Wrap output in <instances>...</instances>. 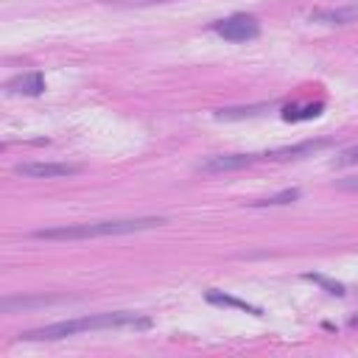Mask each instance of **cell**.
I'll return each mask as SVG.
<instances>
[{
    "mask_svg": "<svg viewBox=\"0 0 358 358\" xmlns=\"http://www.w3.org/2000/svg\"><path fill=\"white\" fill-rule=\"evenodd\" d=\"M338 190H347V193H358V176H347V179H338L336 182Z\"/></svg>",
    "mask_w": 358,
    "mask_h": 358,
    "instance_id": "cell-15",
    "label": "cell"
},
{
    "mask_svg": "<svg viewBox=\"0 0 358 358\" xmlns=\"http://www.w3.org/2000/svg\"><path fill=\"white\" fill-rule=\"evenodd\" d=\"M6 90H8L11 95H39V92L45 90V76H42L39 70L14 76V78L6 84Z\"/></svg>",
    "mask_w": 358,
    "mask_h": 358,
    "instance_id": "cell-8",
    "label": "cell"
},
{
    "mask_svg": "<svg viewBox=\"0 0 358 358\" xmlns=\"http://www.w3.org/2000/svg\"><path fill=\"white\" fill-rule=\"evenodd\" d=\"M148 330L151 319L140 316V313H129V310H115V313H92V316H78V319H67V322H53L28 333H20V338L25 341H56V338H67V336H78L87 330Z\"/></svg>",
    "mask_w": 358,
    "mask_h": 358,
    "instance_id": "cell-1",
    "label": "cell"
},
{
    "mask_svg": "<svg viewBox=\"0 0 358 358\" xmlns=\"http://www.w3.org/2000/svg\"><path fill=\"white\" fill-rule=\"evenodd\" d=\"M305 277H308V280H313V282H319L322 288H327V291H330V294H336V296H341V294H344V285L330 282V280H324L322 274H305Z\"/></svg>",
    "mask_w": 358,
    "mask_h": 358,
    "instance_id": "cell-14",
    "label": "cell"
},
{
    "mask_svg": "<svg viewBox=\"0 0 358 358\" xmlns=\"http://www.w3.org/2000/svg\"><path fill=\"white\" fill-rule=\"evenodd\" d=\"M268 103H255V106H232V109H218L215 117L218 120H238V117H252V115H260L266 112Z\"/></svg>",
    "mask_w": 358,
    "mask_h": 358,
    "instance_id": "cell-12",
    "label": "cell"
},
{
    "mask_svg": "<svg viewBox=\"0 0 358 358\" xmlns=\"http://www.w3.org/2000/svg\"><path fill=\"white\" fill-rule=\"evenodd\" d=\"M322 109H324V103H294V106H285L282 112H280V117L285 120V123H299V120H313V117H319L322 115Z\"/></svg>",
    "mask_w": 358,
    "mask_h": 358,
    "instance_id": "cell-9",
    "label": "cell"
},
{
    "mask_svg": "<svg viewBox=\"0 0 358 358\" xmlns=\"http://www.w3.org/2000/svg\"><path fill=\"white\" fill-rule=\"evenodd\" d=\"M310 22H324V25H347L358 22V6H341V8H316L308 14Z\"/></svg>",
    "mask_w": 358,
    "mask_h": 358,
    "instance_id": "cell-7",
    "label": "cell"
},
{
    "mask_svg": "<svg viewBox=\"0 0 358 358\" xmlns=\"http://www.w3.org/2000/svg\"><path fill=\"white\" fill-rule=\"evenodd\" d=\"M327 145H330V140H305V143H296V145L274 148V151H268L263 157H268V159H299V157H310V154H316V151H322Z\"/></svg>",
    "mask_w": 358,
    "mask_h": 358,
    "instance_id": "cell-6",
    "label": "cell"
},
{
    "mask_svg": "<svg viewBox=\"0 0 358 358\" xmlns=\"http://www.w3.org/2000/svg\"><path fill=\"white\" fill-rule=\"evenodd\" d=\"M350 165H358V143L333 157V168H350Z\"/></svg>",
    "mask_w": 358,
    "mask_h": 358,
    "instance_id": "cell-13",
    "label": "cell"
},
{
    "mask_svg": "<svg viewBox=\"0 0 358 358\" xmlns=\"http://www.w3.org/2000/svg\"><path fill=\"white\" fill-rule=\"evenodd\" d=\"M162 215H140V218H115V221H92V224H70V227H50L36 229L34 238L42 241H84V238H109V235H131L143 229L162 227Z\"/></svg>",
    "mask_w": 358,
    "mask_h": 358,
    "instance_id": "cell-2",
    "label": "cell"
},
{
    "mask_svg": "<svg viewBox=\"0 0 358 358\" xmlns=\"http://www.w3.org/2000/svg\"><path fill=\"white\" fill-rule=\"evenodd\" d=\"M299 196H302L299 187H285V190H280V193H274V196L249 201V207H280V204H291V201H296Z\"/></svg>",
    "mask_w": 358,
    "mask_h": 358,
    "instance_id": "cell-11",
    "label": "cell"
},
{
    "mask_svg": "<svg viewBox=\"0 0 358 358\" xmlns=\"http://www.w3.org/2000/svg\"><path fill=\"white\" fill-rule=\"evenodd\" d=\"M14 171L20 176H31V179H59V176L78 173V165H64V162H20Z\"/></svg>",
    "mask_w": 358,
    "mask_h": 358,
    "instance_id": "cell-5",
    "label": "cell"
},
{
    "mask_svg": "<svg viewBox=\"0 0 358 358\" xmlns=\"http://www.w3.org/2000/svg\"><path fill=\"white\" fill-rule=\"evenodd\" d=\"M134 6H151V3H171V0H129Z\"/></svg>",
    "mask_w": 358,
    "mask_h": 358,
    "instance_id": "cell-16",
    "label": "cell"
},
{
    "mask_svg": "<svg viewBox=\"0 0 358 358\" xmlns=\"http://www.w3.org/2000/svg\"><path fill=\"white\" fill-rule=\"evenodd\" d=\"M210 31H215L218 36L229 39V42H249V39H257L260 36V22L255 14H232L227 20H218L210 25Z\"/></svg>",
    "mask_w": 358,
    "mask_h": 358,
    "instance_id": "cell-3",
    "label": "cell"
},
{
    "mask_svg": "<svg viewBox=\"0 0 358 358\" xmlns=\"http://www.w3.org/2000/svg\"><path fill=\"white\" fill-rule=\"evenodd\" d=\"M207 302H213V305H227V308H238V310H246V313H255V316H260V308L257 305H249V302H243V299H235V296H229V294H221V291H207Z\"/></svg>",
    "mask_w": 358,
    "mask_h": 358,
    "instance_id": "cell-10",
    "label": "cell"
},
{
    "mask_svg": "<svg viewBox=\"0 0 358 358\" xmlns=\"http://www.w3.org/2000/svg\"><path fill=\"white\" fill-rule=\"evenodd\" d=\"M255 159H260V157L257 154H215V157H207L204 162H199V171L207 176H215V173L241 171V168L252 165Z\"/></svg>",
    "mask_w": 358,
    "mask_h": 358,
    "instance_id": "cell-4",
    "label": "cell"
}]
</instances>
